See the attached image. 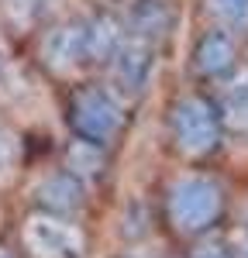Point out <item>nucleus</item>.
Masks as SVG:
<instances>
[{
    "instance_id": "1",
    "label": "nucleus",
    "mask_w": 248,
    "mask_h": 258,
    "mask_svg": "<svg viewBox=\"0 0 248 258\" xmlns=\"http://www.w3.org/2000/svg\"><path fill=\"white\" fill-rule=\"evenodd\" d=\"M224 207H227V189L214 172L186 169V172L165 182V193H162L165 220L183 238L197 241L210 234L224 217Z\"/></svg>"
},
{
    "instance_id": "2",
    "label": "nucleus",
    "mask_w": 248,
    "mask_h": 258,
    "mask_svg": "<svg viewBox=\"0 0 248 258\" xmlns=\"http://www.w3.org/2000/svg\"><path fill=\"white\" fill-rule=\"evenodd\" d=\"M124 45L117 21L110 18H80L52 28L41 41V55L55 73H76L93 62H110Z\"/></svg>"
},
{
    "instance_id": "3",
    "label": "nucleus",
    "mask_w": 248,
    "mask_h": 258,
    "mask_svg": "<svg viewBox=\"0 0 248 258\" xmlns=\"http://www.w3.org/2000/svg\"><path fill=\"white\" fill-rule=\"evenodd\" d=\"M169 141L183 159L200 162L214 155L224 141V120L217 103L204 93H183L169 107Z\"/></svg>"
},
{
    "instance_id": "4",
    "label": "nucleus",
    "mask_w": 248,
    "mask_h": 258,
    "mask_svg": "<svg viewBox=\"0 0 248 258\" xmlns=\"http://www.w3.org/2000/svg\"><path fill=\"white\" fill-rule=\"evenodd\" d=\"M69 120H73V131L80 135V141L103 148L124 131L128 103L114 86L86 83L80 90H73V97H69Z\"/></svg>"
},
{
    "instance_id": "5",
    "label": "nucleus",
    "mask_w": 248,
    "mask_h": 258,
    "mask_svg": "<svg viewBox=\"0 0 248 258\" xmlns=\"http://www.w3.org/2000/svg\"><path fill=\"white\" fill-rule=\"evenodd\" d=\"M24 248L35 258H83L86 238L69 217L59 214H31L24 224Z\"/></svg>"
},
{
    "instance_id": "6",
    "label": "nucleus",
    "mask_w": 248,
    "mask_h": 258,
    "mask_svg": "<svg viewBox=\"0 0 248 258\" xmlns=\"http://www.w3.org/2000/svg\"><path fill=\"white\" fill-rule=\"evenodd\" d=\"M193 69L204 80H231L238 73V38L221 28H207L193 41Z\"/></svg>"
},
{
    "instance_id": "7",
    "label": "nucleus",
    "mask_w": 248,
    "mask_h": 258,
    "mask_svg": "<svg viewBox=\"0 0 248 258\" xmlns=\"http://www.w3.org/2000/svg\"><path fill=\"white\" fill-rule=\"evenodd\" d=\"M110 69H114V90L117 93H128V90H142L148 76H152V45L131 38L117 48V55L110 59Z\"/></svg>"
},
{
    "instance_id": "8",
    "label": "nucleus",
    "mask_w": 248,
    "mask_h": 258,
    "mask_svg": "<svg viewBox=\"0 0 248 258\" xmlns=\"http://www.w3.org/2000/svg\"><path fill=\"white\" fill-rule=\"evenodd\" d=\"M217 110L224 120V135L248 141V69H238L231 80L221 83Z\"/></svg>"
},
{
    "instance_id": "9",
    "label": "nucleus",
    "mask_w": 248,
    "mask_h": 258,
    "mask_svg": "<svg viewBox=\"0 0 248 258\" xmlns=\"http://www.w3.org/2000/svg\"><path fill=\"white\" fill-rule=\"evenodd\" d=\"M38 200L45 203V214H73L83 207V182L73 172H55L38 186Z\"/></svg>"
},
{
    "instance_id": "10",
    "label": "nucleus",
    "mask_w": 248,
    "mask_h": 258,
    "mask_svg": "<svg viewBox=\"0 0 248 258\" xmlns=\"http://www.w3.org/2000/svg\"><path fill=\"white\" fill-rule=\"evenodd\" d=\"M169 24H172V7L165 0H138L131 11V31L145 45H152V38H159Z\"/></svg>"
},
{
    "instance_id": "11",
    "label": "nucleus",
    "mask_w": 248,
    "mask_h": 258,
    "mask_svg": "<svg viewBox=\"0 0 248 258\" xmlns=\"http://www.w3.org/2000/svg\"><path fill=\"white\" fill-rule=\"evenodd\" d=\"M204 14L210 28H221L227 35H248V0H204Z\"/></svg>"
},
{
    "instance_id": "12",
    "label": "nucleus",
    "mask_w": 248,
    "mask_h": 258,
    "mask_svg": "<svg viewBox=\"0 0 248 258\" xmlns=\"http://www.w3.org/2000/svg\"><path fill=\"white\" fill-rule=\"evenodd\" d=\"M186 258H238V248H234V241H227L224 234L210 231V234H204V238H197L190 244Z\"/></svg>"
},
{
    "instance_id": "13",
    "label": "nucleus",
    "mask_w": 248,
    "mask_h": 258,
    "mask_svg": "<svg viewBox=\"0 0 248 258\" xmlns=\"http://www.w3.org/2000/svg\"><path fill=\"white\" fill-rule=\"evenodd\" d=\"M14 159V138L0 127V172H7V165Z\"/></svg>"
},
{
    "instance_id": "14",
    "label": "nucleus",
    "mask_w": 248,
    "mask_h": 258,
    "mask_svg": "<svg viewBox=\"0 0 248 258\" xmlns=\"http://www.w3.org/2000/svg\"><path fill=\"white\" fill-rule=\"evenodd\" d=\"M234 248H238V258H248V210L241 214V224H238V238H234Z\"/></svg>"
},
{
    "instance_id": "15",
    "label": "nucleus",
    "mask_w": 248,
    "mask_h": 258,
    "mask_svg": "<svg viewBox=\"0 0 248 258\" xmlns=\"http://www.w3.org/2000/svg\"><path fill=\"white\" fill-rule=\"evenodd\" d=\"M117 258H148V255H142V251H128V255H117Z\"/></svg>"
},
{
    "instance_id": "16",
    "label": "nucleus",
    "mask_w": 248,
    "mask_h": 258,
    "mask_svg": "<svg viewBox=\"0 0 248 258\" xmlns=\"http://www.w3.org/2000/svg\"><path fill=\"white\" fill-rule=\"evenodd\" d=\"M0 258H11V255H7V251H4V248H0Z\"/></svg>"
}]
</instances>
